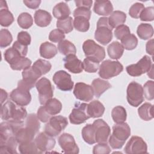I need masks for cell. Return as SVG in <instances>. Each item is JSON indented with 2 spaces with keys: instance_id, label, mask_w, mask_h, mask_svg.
I'll use <instances>...</instances> for the list:
<instances>
[{
  "instance_id": "74e56055",
  "label": "cell",
  "mask_w": 154,
  "mask_h": 154,
  "mask_svg": "<svg viewBox=\"0 0 154 154\" xmlns=\"http://www.w3.org/2000/svg\"><path fill=\"white\" fill-rule=\"evenodd\" d=\"M14 22L13 14L8 10V8H0V24L4 27L9 26Z\"/></svg>"
},
{
  "instance_id": "681fc988",
  "label": "cell",
  "mask_w": 154,
  "mask_h": 154,
  "mask_svg": "<svg viewBox=\"0 0 154 154\" xmlns=\"http://www.w3.org/2000/svg\"><path fill=\"white\" fill-rule=\"evenodd\" d=\"M141 21H153L154 19V8L148 7L141 11L140 17Z\"/></svg>"
},
{
  "instance_id": "7dc6e473",
  "label": "cell",
  "mask_w": 154,
  "mask_h": 154,
  "mask_svg": "<svg viewBox=\"0 0 154 154\" xmlns=\"http://www.w3.org/2000/svg\"><path fill=\"white\" fill-rule=\"evenodd\" d=\"M31 61L25 57H22L16 63L13 65L10 66L11 68L14 70H25L31 65Z\"/></svg>"
},
{
  "instance_id": "e575fe53",
  "label": "cell",
  "mask_w": 154,
  "mask_h": 154,
  "mask_svg": "<svg viewBox=\"0 0 154 154\" xmlns=\"http://www.w3.org/2000/svg\"><path fill=\"white\" fill-rule=\"evenodd\" d=\"M18 149L19 152L22 154L42 153L37 148L34 141L20 143Z\"/></svg>"
},
{
  "instance_id": "52a82bcc",
  "label": "cell",
  "mask_w": 154,
  "mask_h": 154,
  "mask_svg": "<svg viewBox=\"0 0 154 154\" xmlns=\"http://www.w3.org/2000/svg\"><path fill=\"white\" fill-rule=\"evenodd\" d=\"M68 125L66 117L63 116H52L45 128V132L51 137H56L63 131Z\"/></svg>"
},
{
  "instance_id": "f6af8a7d",
  "label": "cell",
  "mask_w": 154,
  "mask_h": 154,
  "mask_svg": "<svg viewBox=\"0 0 154 154\" xmlns=\"http://www.w3.org/2000/svg\"><path fill=\"white\" fill-rule=\"evenodd\" d=\"M13 40V37L10 32L7 29H2L0 31V47L1 48L9 46Z\"/></svg>"
},
{
  "instance_id": "f35d334b",
  "label": "cell",
  "mask_w": 154,
  "mask_h": 154,
  "mask_svg": "<svg viewBox=\"0 0 154 154\" xmlns=\"http://www.w3.org/2000/svg\"><path fill=\"white\" fill-rule=\"evenodd\" d=\"M121 43L124 49L126 50H133L138 45V39L133 34H129L121 40Z\"/></svg>"
},
{
  "instance_id": "d6986e66",
  "label": "cell",
  "mask_w": 154,
  "mask_h": 154,
  "mask_svg": "<svg viewBox=\"0 0 154 154\" xmlns=\"http://www.w3.org/2000/svg\"><path fill=\"white\" fill-rule=\"evenodd\" d=\"M93 10L98 15L108 16L112 13L113 6L111 1L108 0L96 1L94 4Z\"/></svg>"
},
{
  "instance_id": "3957f363",
  "label": "cell",
  "mask_w": 154,
  "mask_h": 154,
  "mask_svg": "<svg viewBox=\"0 0 154 154\" xmlns=\"http://www.w3.org/2000/svg\"><path fill=\"white\" fill-rule=\"evenodd\" d=\"M112 28L109 26L108 18L102 17L97 22V29L94 32L95 39L103 45H106L112 38Z\"/></svg>"
},
{
  "instance_id": "4fadbf2b",
  "label": "cell",
  "mask_w": 154,
  "mask_h": 154,
  "mask_svg": "<svg viewBox=\"0 0 154 154\" xmlns=\"http://www.w3.org/2000/svg\"><path fill=\"white\" fill-rule=\"evenodd\" d=\"M124 151L127 154L147 153V146L142 138L132 136L126 143Z\"/></svg>"
},
{
  "instance_id": "7c38bea8",
  "label": "cell",
  "mask_w": 154,
  "mask_h": 154,
  "mask_svg": "<svg viewBox=\"0 0 154 154\" xmlns=\"http://www.w3.org/2000/svg\"><path fill=\"white\" fill-rule=\"evenodd\" d=\"M52 79L57 88L60 90L69 91L72 90L73 87V82L72 80L71 76L66 71L59 70L56 72Z\"/></svg>"
},
{
  "instance_id": "9a60e30c",
  "label": "cell",
  "mask_w": 154,
  "mask_h": 154,
  "mask_svg": "<svg viewBox=\"0 0 154 154\" xmlns=\"http://www.w3.org/2000/svg\"><path fill=\"white\" fill-rule=\"evenodd\" d=\"M73 94L77 99L89 102L93 98L94 91L91 85L84 82H77L73 89Z\"/></svg>"
},
{
  "instance_id": "ab89813d",
  "label": "cell",
  "mask_w": 154,
  "mask_h": 154,
  "mask_svg": "<svg viewBox=\"0 0 154 154\" xmlns=\"http://www.w3.org/2000/svg\"><path fill=\"white\" fill-rule=\"evenodd\" d=\"M57 27L64 33L70 32L73 29L72 17L69 16L66 19L58 20L57 21Z\"/></svg>"
},
{
  "instance_id": "83f0119b",
  "label": "cell",
  "mask_w": 154,
  "mask_h": 154,
  "mask_svg": "<svg viewBox=\"0 0 154 154\" xmlns=\"http://www.w3.org/2000/svg\"><path fill=\"white\" fill-rule=\"evenodd\" d=\"M124 52V48L120 43L115 41L109 44L107 48L109 57L113 60H119L121 58Z\"/></svg>"
},
{
  "instance_id": "6da1fadb",
  "label": "cell",
  "mask_w": 154,
  "mask_h": 154,
  "mask_svg": "<svg viewBox=\"0 0 154 154\" xmlns=\"http://www.w3.org/2000/svg\"><path fill=\"white\" fill-rule=\"evenodd\" d=\"M130 135L131 129L128 123H116L112 126V134L108 138L109 144L114 149H121Z\"/></svg>"
},
{
  "instance_id": "ac0fdd59",
  "label": "cell",
  "mask_w": 154,
  "mask_h": 154,
  "mask_svg": "<svg viewBox=\"0 0 154 154\" xmlns=\"http://www.w3.org/2000/svg\"><path fill=\"white\" fill-rule=\"evenodd\" d=\"M64 67L73 73H80L83 70L82 62L73 54L67 55L63 58Z\"/></svg>"
},
{
  "instance_id": "2e32d148",
  "label": "cell",
  "mask_w": 154,
  "mask_h": 154,
  "mask_svg": "<svg viewBox=\"0 0 154 154\" xmlns=\"http://www.w3.org/2000/svg\"><path fill=\"white\" fill-rule=\"evenodd\" d=\"M58 143L66 153H78L79 147L73 137L67 133L62 134L58 138Z\"/></svg>"
},
{
  "instance_id": "680465c9",
  "label": "cell",
  "mask_w": 154,
  "mask_h": 154,
  "mask_svg": "<svg viewBox=\"0 0 154 154\" xmlns=\"http://www.w3.org/2000/svg\"><path fill=\"white\" fill-rule=\"evenodd\" d=\"M35 85V83H33L22 79L18 82L17 88L29 91L31 88H32L34 87Z\"/></svg>"
},
{
  "instance_id": "5bb4252c",
  "label": "cell",
  "mask_w": 154,
  "mask_h": 154,
  "mask_svg": "<svg viewBox=\"0 0 154 154\" xmlns=\"http://www.w3.org/2000/svg\"><path fill=\"white\" fill-rule=\"evenodd\" d=\"M34 141L42 153L49 152L55 145V139L43 132L39 133Z\"/></svg>"
},
{
  "instance_id": "816d5d0a",
  "label": "cell",
  "mask_w": 154,
  "mask_h": 154,
  "mask_svg": "<svg viewBox=\"0 0 154 154\" xmlns=\"http://www.w3.org/2000/svg\"><path fill=\"white\" fill-rule=\"evenodd\" d=\"M131 34L129 28L125 25H121L117 26L114 31V35L117 39L122 40L128 34Z\"/></svg>"
},
{
  "instance_id": "44dd1931",
  "label": "cell",
  "mask_w": 154,
  "mask_h": 154,
  "mask_svg": "<svg viewBox=\"0 0 154 154\" xmlns=\"http://www.w3.org/2000/svg\"><path fill=\"white\" fill-rule=\"evenodd\" d=\"M91 87L94 91V94L96 97L99 98L105 91L111 87V85L108 81L100 78H96L92 81Z\"/></svg>"
},
{
  "instance_id": "836d02e7",
  "label": "cell",
  "mask_w": 154,
  "mask_h": 154,
  "mask_svg": "<svg viewBox=\"0 0 154 154\" xmlns=\"http://www.w3.org/2000/svg\"><path fill=\"white\" fill-rule=\"evenodd\" d=\"M111 116L114 122L116 123H122L126 120V111L122 106H116L111 111Z\"/></svg>"
},
{
  "instance_id": "8fae6325",
  "label": "cell",
  "mask_w": 154,
  "mask_h": 154,
  "mask_svg": "<svg viewBox=\"0 0 154 154\" xmlns=\"http://www.w3.org/2000/svg\"><path fill=\"white\" fill-rule=\"evenodd\" d=\"M95 134L96 143H107L111 134L108 125L102 119H97L93 123Z\"/></svg>"
},
{
  "instance_id": "f907efd6",
  "label": "cell",
  "mask_w": 154,
  "mask_h": 154,
  "mask_svg": "<svg viewBox=\"0 0 154 154\" xmlns=\"http://www.w3.org/2000/svg\"><path fill=\"white\" fill-rule=\"evenodd\" d=\"M65 38V35L63 31L58 29H55L51 31L49 35V39L54 43H60Z\"/></svg>"
},
{
  "instance_id": "11a10c76",
  "label": "cell",
  "mask_w": 154,
  "mask_h": 154,
  "mask_svg": "<svg viewBox=\"0 0 154 154\" xmlns=\"http://www.w3.org/2000/svg\"><path fill=\"white\" fill-rule=\"evenodd\" d=\"M17 41H18L20 43L28 46L30 45L31 38L29 34L26 31H20L18 33L17 37Z\"/></svg>"
},
{
  "instance_id": "7402d4cb",
  "label": "cell",
  "mask_w": 154,
  "mask_h": 154,
  "mask_svg": "<svg viewBox=\"0 0 154 154\" xmlns=\"http://www.w3.org/2000/svg\"><path fill=\"white\" fill-rule=\"evenodd\" d=\"M71 11L68 5L64 2H61L54 6L52 10L54 16L59 19H63L69 17Z\"/></svg>"
},
{
  "instance_id": "6f0895ef",
  "label": "cell",
  "mask_w": 154,
  "mask_h": 154,
  "mask_svg": "<svg viewBox=\"0 0 154 154\" xmlns=\"http://www.w3.org/2000/svg\"><path fill=\"white\" fill-rule=\"evenodd\" d=\"M13 48L16 49L22 57H25L28 53V46L23 45L20 43L18 41L14 42L13 45Z\"/></svg>"
},
{
  "instance_id": "8d00e7d4",
  "label": "cell",
  "mask_w": 154,
  "mask_h": 154,
  "mask_svg": "<svg viewBox=\"0 0 154 154\" xmlns=\"http://www.w3.org/2000/svg\"><path fill=\"white\" fill-rule=\"evenodd\" d=\"M25 126L34 131L37 134L40 128V123L37 116L34 113L28 114L26 118Z\"/></svg>"
},
{
  "instance_id": "277c9868",
  "label": "cell",
  "mask_w": 154,
  "mask_h": 154,
  "mask_svg": "<svg viewBox=\"0 0 154 154\" xmlns=\"http://www.w3.org/2000/svg\"><path fill=\"white\" fill-rule=\"evenodd\" d=\"M99 75L101 78L108 79L119 75L123 70V65L118 61L106 60L99 66Z\"/></svg>"
},
{
  "instance_id": "ffe728a7",
  "label": "cell",
  "mask_w": 154,
  "mask_h": 154,
  "mask_svg": "<svg viewBox=\"0 0 154 154\" xmlns=\"http://www.w3.org/2000/svg\"><path fill=\"white\" fill-rule=\"evenodd\" d=\"M52 21V16L47 11L37 10L34 13V22L35 24L40 27L48 26Z\"/></svg>"
},
{
  "instance_id": "5b68a950",
  "label": "cell",
  "mask_w": 154,
  "mask_h": 154,
  "mask_svg": "<svg viewBox=\"0 0 154 154\" xmlns=\"http://www.w3.org/2000/svg\"><path fill=\"white\" fill-rule=\"evenodd\" d=\"M82 49L86 58L100 62L105 57V49L97 44L93 40H85L82 45Z\"/></svg>"
},
{
  "instance_id": "9f6ffc18",
  "label": "cell",
  "mask_w": 154,
  "mask_h": 154,
  "mask_svg": "<svg viewBox=\"0 0 154 154\" xmlns=\"http://www.w3.org/2000/svg\"><path fill=\"white\" fill-rule=\"evenodd\" d=\"M37 116L42 122L43 123H46L48 122V121L50 120V119L52 117L51 116H49L46 111L45 110L43 106H40L38 110H37Z\"/></svg>"
},
{
  "instance_id": "7bdbcfd3",
  "label": "cell",
  "mask_w": 154,
  "mask_h": 154,
  "mask_svg": "<svg viewBox=\"0 0 154 154\" xmlns=\"http://www.w3.org/2000/svg\"><path fill=\"white\" fill-rule=\"evenodd\" d=\"M82 65L83 69L88 73H95L99 68V62L89 58L84 60Z\"/></svg>"
},
{
  "instance_id": "30bf717a",
  "label": "cell",
  "mask_w": 154,
  "mask_h": 154,
  "mask_svg": "<svg viewBox=\"0 0 154 154\" xmlns=\"http://www.w3.org/2000/svg\"><path fill=\"white\" fill-rule=\"evenodd\" d=\"M70 122L75 125H80L90 118L88 112V104L77 102L69 115Z\"/></svg>"
},
{
  "instance_id": "ee69618b",
  "label": "cell",
  "mask_w": 154,
  "mask_h": 154,
  "mask_svg": "<svg viewBox=\"0 0 154 154\" xmlns=\"http://www.w3.org/2000/svg\"><path fill=\"white\" fill-rule=\"evenodd\" d=\"M32 66L39 71L42 75L46 74L50 71L52 67V65L50 62L43 59H38L36 60Z\"/></svg>"
},
{
  "instance_id": "6125c7cd",
  "label": "cell",
  "mask_w": 154,
  "mask_h": 154,
  "mask_svg": "<svg viewBox=\"0 0 154 154\" xmlns=\"http://www.w3.org/2000/svg\"><path fill=\"white\" fill-rule=\"evenodd\" d=\"M146 52L149 55L153 56V39H151L148 41L146 45Z\"/></svg>"
},
{
  "instance_id": "db71d44e",
  "label": "cell",
  "mask_w": 154,
  "mask_h": 154,
  "mask_svg": "<svg viewBox=\"0 0 154 154\" xmlns=\"http://www.w3.org/2000/svg\"><path fill=\"white\" fill-rule=\"evenodd\" d=\"M91 11L90 9L85 7H78L73 11V16L75 17L81 16L84 17L88 20H90L91 17Z\"/></svg>"
},
{
  "instance_id": "f1b7e54d",
  "label": "cell",
  "mask_w": 154,
  "mask_h": 154,
  "mask_svg": "<svg viewBox=\"0 0 154 154\" xmlns=\"http://www.w3.org/2000/svg\"><path fill=\"white\" fill-rule=\"evenodd\" d=\"M153 105L148 102L144 103L138 109V113L140 117L144 121H149L153 118Z\"/></svg>"
},
{
  "instance_id": "91938a15",
  "label": "cell",
  "mask_w": 154,
  "mask_h": 154,
  "mask_svg": "<svg viewBox=\"0 0 154 154\" xmlns=\"http://www.w3.org/2000/svg\"><path fill=\"white\" fill-rule=\"evenodd\" d=\"M76 6L77 7H85L88 9H90L93 1L92 0H79L75 1Z\"/></svg>"
},
{
  "instance_id": "484cf974",
  "label": "cell",
  "mask_w": 154,
  "mask_h": 154,
  "mask_svg": "<svg viewBox=\"0 0 154 154\" xmlns=\"http://www.w3.org/2000/svg\"><path fill=\"white\" fill-rule=\"evenodd\" d=\"M36 133L26 127H23L20 129L15 135V137L18 143H22L33 141Z\"/></svg>"
},
{
  "instance_id": "1f68e13d",
  "label": "cell",
  "mask_w": 154,
  "mask_h": 154,
  "mask_svg": "<svg viewBox=\"0 0 154 154\" xmlns=\"http://www.w3.org/2000/svg\"><path fill=\"white\" fill-rule=\"evenodd\" d=\"M81 134L84 141L88 144H93L96 143L95 134L93 125L87 124L82 128Z\"/></svg>"
},
{
  "instance_id": "94428289",
  "label": "cell",
  "mask_w": 154,
  "mask_h": 154,
  "mask_svg": "<svg viewBox=\"0 0 154 154\" xmlns=\"http://www.w3.org/2000/svg\"><path fill=\"white\" fill-rule=\"evenodd\" d=\"M23 2L27 7L31 8V9L37 8L41 3L40 0H32V1L25 0Z\"/></svg>"
},
{
  "instance_id": "b9f144b4",
  "label": "cell",
  "mask_w": 154,
  "mask_h": 154,
  "mask_svg": "<svg viewBox=\"0 0 154 154\" xmlns=\"http://www.w3.org/2000/svg\"><path fill=\"white\" fill-rule=\"evenodd\" d=\"M17 23L19 26L23 29H28L33 24L32 16L28 13H22L17 17Z\"/></svg>"
},
{
  "instance_id": "c3c4849f",
  "label": "cell",
  "mask_w": 154,
  "mask_h": 154,
  "mask_svg": "<svg viewBox=\"0 0 154 154\" xmlns=\"http://www.w3.org/2000/svg\"><path fill=\"white\" fill-rule=\"evenodd\" d=\"M144 9V5L142 3L136 2L134 4L129 10V14L131 17L138 19L141 11Z\"/></svg>"
},
{
  "instance_id": "e0dca14e",
  "label": "cell",
  "mask_w": 154,
  "mask_h": 154,
  "mask_svg": "<svg viewBox=\"0 0 154 154\" xmlns=\"http://www.w3.org/2000/svg\"><path fill=\"white\" fill-rule=\"evenodd\" d=\"M11 100L19 106H26L31 100L29 91L17 88L14 89L10 94Z\"/></svg>"
},
{
  "instance_id": "d6a6232c",
  "label": "cell",
  "mask_w": 154,
  "mask_h": 154,
  "mask_svg": "<svg viewBox=\"0 0 154 154\" xmlns=\"http://www.w3.org/2000/svg\"><path fill=\"white\" fill-rule=\"evenodd\" d=\"M58 49L61 54L66 56L70 54L75 55L76 53L75 46L67 40H63L60 42L58 45Z\"/></svg>"
},
{
  "instance_id": "ba28073f",
  "label": "cell",
  "mask_w": 154,
  "mask_h": 154,
  "mask_svg": "<svg viewBox=\"0 0 154 154\" xmlns=\"http://www.w3.org/2000/svg\"><path fill=\"white\" fill-rule=\"evenodd\" d=\"M35 87L38 93V99L41 105H44L48 100L52 99L54 94V88L51 81L43 77L35 84Z\"/></svg>"
},
{
  "instance_id": "d590c367",
  "label": "cell",
  "mask_w": 154,
  "mask_h": 154,
  "mask_svg": "<svg viewBox=\"0 0 154 154\" xmlns=\"http://www.w3.org/2000/svg\"><path fill=\"white\" fill-rule=\"evenodd\" d=\"M4 56L5 60L10 66L16 63L22 57L20 54L13 47L7 49L5 51Z\"/></svg>"
},
{
  "instance_id": "9c48e42d",
  "label": "cell",
  "mask_w": 154,
  "mask_h": 154,
  "mask_svg": "<svg viewBox=\"0 0 154 154\" xmlns=\"http://www.w3.org/2000/svg\"><path fill=\"white\" fill-rule=\"evenodd\" d=\"M153 63L150 58L144 55L136 64L129 65L126 67L127 73L132 76H139L145 73H147L151 69Z\"/></svg>"
},
{
  "instance_id": "4316f807",
  "label": "cell",
  "mask_w": 154,
  "mask_h": 154,
  "mask_svg": "<svg viewBox=\"0 0 154 154\" xmlns=\"http://www.w3.org/2000/svg\"><path fill=\"white\" fill-rule=\"evenodd\" d=\"M126 19V14L121 11H113L108 17V22L109 26L113 29L117 26L123 25Z\"/></svg>"
},
{
  "instance_id": "8992f818",
  "label": "cell",
  "mask_w": 154,
  "mask_h": 154,
  "mask_svg": "<svg viewBox=\"0 0 154 154\" xmlns=\"http://www.w3.org/2000/svg\"><path fill=\"white\" fill-rule=\"evenodd\" d=\"M126 93L127 101L134 107H137L144 101L143 87L137 82L133 81L129 84Z\"/></svg>"
},
{
  "instance_id": "cb8c5ba5",
  "label": "cell",
  "mask_w": 154,
  "mask_h": 154,
  "mask_svg": "<svg viewBox=\"0 0 154 154\" xmlns=\"http://www.w3.org/2000/svg\"><path fill=\"white\" fill-rule=\"evenodd\" d=\"M43 107L46 112L52 117L61 112L62 104L61 102L56 98H52L43 105Z\"/></svg>"
},
{
  "instance_id": "f5cc1de1",
  "label": "cell",
  "mask_w": 154,
  "mask_h": 154,
  "mask_svg": "<svg viewBox=\"0 0 154 154\" xmlns=\"http://www.w3.org/2000/svg\"><path fill=\"white\" fill-rule=\"evenodd\" d=\"M111 152V149L107 143H98L93 149L94 154H108Z\"/></svg>"
},
{
  "instance_id": "d4e9b609",
  "label": "cell",
  "mask_w": 154,
  "mask_h": 154,
  "mask_svg": "<svg viewBox=\"0 0 154 154\" xmlns=\"http://www.w3.org/2000/svg\"><path fill=\"white\" fill-rule=\"evenodd\" d=\"M105 111V106L99 100H94L88 104V112L90 118L101 117Z\"/></svg>"
},
{
  "instance_id": "603a6c76",
  "label": "cell",
  "mask_w": 154,
  "mask_h": 154,
  "mask_svg": "<svg viewBox=\"0 0 154 154\" xmlns=\"http://www.w3.org/2000/svg\"><path fill=\"white\" fill-rule=\"evenodd\" d=\"M39 52L42 57L46 59H51L57 55V48L55 45L46 42L41 44Z\"/></svg>"
},
{
  "instance_id": "60d3db41",
  "label": "cell",
  "mask_w": 154,
  "mask_h": 154,
  "mask_svg": "<svg viewBox=\"0 0 154 154\" xmlns=\"http://www.w3.org/2000/svg\"><path fill=\"white\" fill-rule=\"evenodd\" d=\"M73 25L75 28L80 32H87L90 28L89 20L81 16L75 17Z\"/></svg>"
},
{
  "instance_id": "bcb514c9",
  "label": "cell",
  "mask_w": 154,
  "mask_h": 154,
  "mask_svg": "<svg viewBox=\"0 0 154 154\" xmlns=\"http://www.w3.org/2000/svg\"><path fill=\"white\" fill-rule=\"evenodd\" d=\"M143 95L149 100H153L154 98V82L153 81H147L143 87Z\"/></svg>"
},
{
  "instance_id": "be15d7a7",
  "label": "cell",
  "mask_w": 154,
  "mask_h": 154,
  "mask_svg": "<svg viewBox=\"0 0 154 154\" xmlns=\"http://www.w3.org/2000/svg\"><path fill=\"white\" fill-rule=\"evenodd\" d=\"M1 103L2 104V103H4V102L7 99V96H8V94H7V92H6L5 90H4L2 88H1Z\"/></svg>"
},
{
  "instance_id": "f546056e",
  "label": "cell",
  "mask_w": 154,
  "mask_h": 154,
  "mask_svg": "<svg viewBox=\"0 0 154 154\" xmlns=\"http://www.w3.org/2000/svg\"><path fill=\"white\" fill-rule=\"evenodd\" d=\"M137 33L142 40L149 39L153 35V26L149 23H141L137 28Z\"/></svg>"
},
{
  "instance_id": "7a4b0ae2",
  "label": "cell",
  "mask_w": 154,
  "mask_h": 154,
  "mask_svg": "<svg viewBox=\"0 0 154 154\" xmlns=\"http://www.w3.org/2000/svg\"><path fill=\"white\" fill-rule=\"evenodd\" d=\"M27 116L25 108L14 104L12 101L8 100L1 106V117L3 120L23 121Z\"/></svg>"
},
{
  "instance_id": "4dcf8cb0",
  "label": "cell",
  "mask_w": 154,
  "mask_h": 154,
  "mask_svg": "<svg viewBox=\"0 0 154 154\" xmlns=\"http://www.w3.org/2000/svg\"><path fill=\"white\" fill-rule=\"evenodd\" d=\"M22 75L23 79L35 84L37 82L38 79L42 76L39 71L33 66L23 70Z\"/></svg>"
}]
</instances>
